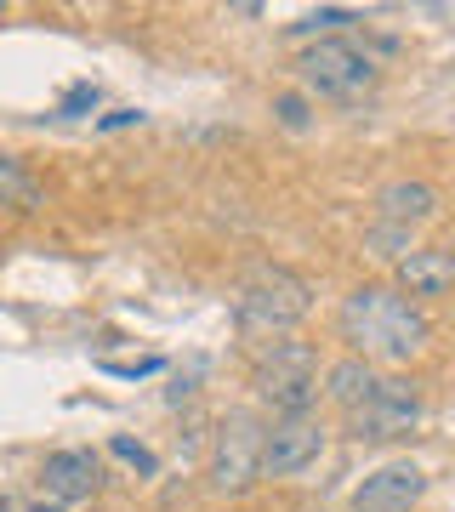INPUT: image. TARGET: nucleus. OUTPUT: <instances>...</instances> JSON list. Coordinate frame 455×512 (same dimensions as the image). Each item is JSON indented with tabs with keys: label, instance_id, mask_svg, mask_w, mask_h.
<instances>
[{
	"label": "nucleus",
	"instance_id": "obj_1",
	"mask_svg": "<svg viewBox=\"0 0 455 512\" xmlns=\"http://www.w3.org/2000/svg\"><path fill=\"white\" fill-rule=\"evenodd\" d=\"M336 330H342V342L353 348V359L364 365H410L421 348H427V313L399 291V285H359V291L342 296V308H336Z\"/></svg>",
	"mask_w": 455,
	"mask_h": 512
},
{
	"label": "nucleus",
	"instance_id": "obj_2",
	"mask_svg": "<svg viewBox=\"0 0 455 512\" xmlns=\"http://www.w3.org/2000/svg\"><path fill=\"white\" fill-rule=\"evenodd\" d=\"M313 308V285L279 262H262L245 274L239 285V302H234V325L245 342H285Z\"/></svg>",
	"mask_w": 455,
	"mask_h": 512
},
{
	"label": "nucleus",
	"instance_id": "obj_3",
	"mask_svg": "<svg viewBox=\"0 0 455 512\" xmlns=\"http://www.w3.org/2000/svg\"><path fill=\"white\" fill-rule=\"evenodd\" d=\"M296 80H302V92L308 97H325V103H359V97L376 92V80H382V69H376V57L364 52L359 40H313L308 52L296 57Z\"/></svg>",
	"mask_w": 455,
	"mask_h": 512
},
{
	"label": "nucleus",
	"instance_id": "obj_4",
	"mask_svg": "<svg viewBox=\"0 0 455 512\" xmlns=\"http://www.w3.org/2000/svg\"><path fill=\"white\" fill-rule=\"evenodd\" d=\"M256 399L273 404V416H313L319 399V348L313 342H268L251 370Z\"/></svg>",
	"mask_w": 455,
	"mask_h": 512
},
{
	"label": "nucleus",
	"instance_id": "obj_5",
	"mask_svg": "<svg viewBox=\"0 0 455 512\" xmlns=\"http://www.w3.org/2000/svg\"><path fill=\"white\" fill-rule=\"evenodd\" d=\"M262 444L268 427L256 421V410H228L211 444V490L217 495H239L262 478Z\"/></svg>",
	"mask_w": 455,
	"mask_h": 512
},
{
	"label": "nucleus",
	"instance_id": "obj_6",
	"mask_svg": "<svg viewBox=\"0 0 455 512\" xmlns=\"http://www.w3.org/2000/svg\"><path fill=\"white\" fill-rule=\"evenodd\" d=\"M330 427L319 416H273L268 444H262V478H296L325 456Z\"/></svg>",
	"mask_w": 455,
	"mask_h": 512
},
{
	"label": "nucleus",
	"instance_id": "obj_7",
	"mask_svg": "<svg viewBox=\"0 0 455 512\" xmlns=\"http://www.w3.org/2000/svg\"><path fill=\"white\" fill-rule=\"evenodd\" d=\"M421 416H427V404H421L416 387L399 382V376H382L376 399L364 404V410H353L347 427H353V439H410L421 427Z\"/></svg>",
	"mask_w": 455,
	"mask_h": 512
},
{
	"label": "nucleus",
	"instance_id": "obj_8",
	"mask_svg": "<svg viewBox=\"0 0 455 512\" xmlns=\"http://www.w3.org/2000/svg\"><path fill=\"white\" fill-rule=\"evenodd\" d=\"M421 495H427V473L416 461H382L353 490V512H410Z\"/></svg>",
	"mask_w": 455,
	"mask_h": 512
},
{
	"label": "nucleus",
	"instance_id": "obj_9",
	"mask_svg": "<svg viewBox=\"0 0 455 512\" xmlns=\"http://www.w3.org/2000/svg\"><path fill=\"white\" fill-rule=\"evenodd\" d=\"M393 285H399L410 302H438V296L455 291V251L450 245H416L410 256L393 262Z\"/></svg>",
	"mask_w": 455,
	"mask_h": 512
},
{
	"label": "nucleus",
	"instance_id": "obj_10",
	"mask_svg": "<svg viewBox=\"0 0 455 512\" xmlns=\"http://www.w3.org/2000/svg\"><path fill=\"white\" fill-rule=\"evenodd\" d=\"M438 188L421 183V177H393V183L376 188V222L382 228H399V234L416 239V228H427V222L438 217Z\"/></svg>",
	"mask_w": 455,
	"mask_h": 512
},
{
	"label": "nucleus",
	"instance_id": "obj_11",
	"mask_svg": "<svg viewBox=\"0 0 455 512\" xmlns=\"http://www.w3.org/2000/svg\"><path fill=\"white\" fill-rule=\"evenodd\" d=\"M40 484H46V495H52V507H69V501L97 495L103 467H97L91 450H57V456H46V467H40Z\"/></svg>",
	"mask_w": 455,
	"mask_h": 512
},
{
	"label": "nucleus",
	"instance_id": "obj_12",
	"mask_svg": "<svg viewBox=\"0 0 455 512\" xmlns=\"http://www.w3.org/2000/svg\"><path fill=\"white\" fill-rule=\"evenodd\" d=\"M376 387H382V370L364 365V359H336V365L325 370V399L336 404L342 416L364 410V404L376 399Z\"/></svg>",
	"mask_w": 455,
	"mask_h": 512
},
{
	"label": "nucleus",
	"instance_id": "obj_13",
	"mask_svg": "<svg viewBox=\"0 0 455 512\" xmlns=\"http://www.w3.org/2000/svg\"><path fill=\"white\" fill-rule=\"evenodd\" d=\"M0 205H6V211H40V205H46L40 177L23 160H12V154H0Z\"/></svg>",
	"mask_w": 455,
	"mask_h": 512
},
{
	"label": "nucleus",
	"instance_id": "obj_14",
	"mask_svg": "<svg viewBox=\"0 0 455 512\" xmlns=\"http://www.w3.org/2000/svg\"><path fill=\"white\" fill-rule=\"evenodd\" d=\"M273 114H279V126H285V131H308V97L279 92V97H273Z\"/></svg>",
	"mask_w": 455,
	"mask_h": 512
},
{
	"label": "nucleus",
	"instance_id": "obj_15",
	"mask_svg": "<svg viewBox=\"0 0 455 512\" xmlns=\"http://www.w3.org/2000/svg\"><path fill=\"white\" fill-rule=\"evenodd\" d=\"M342 23H359V12H308V18L296 23V35H319V40H330V29H342Z\"/></svg>",
	"mask_w": 455,
	"mask_h": 512
},
{
	"label": "nucleus",
	"instance_id": "obj_16",
	"mask_svg": "<svg viewBox=\"0 0 455 512\" xmlns=\"http://www.w3.org/2000/svg\"><path fill=\"white\" fill-rule=\"evenodd\" d=\"M97 370H103V376H126V382H137V376L165 370V359H97Z\"/></svg>",
	"mask_w": 455,
	"mask_h": 512
},
{
	"label": "nucleus",
	"instance_id": "obj_17",
	"mask_svg": "<svg viewBox=\"0 0 455 512\" xmlns=\"http://www.w3.org/2000/svg\"><path fill=\"white\" fill-rule=\"evenodd\" d=\"M109 450H114L120 461H131V467H137L143 478H154V473H160V461H154V450H143V444H131V439H114Z\"/></svg>",
	"mask_w": 455,
	"mask_h": 512
},
{
	"label": "nucleus",
	"instance_id": "obj_18",
	"mask_svg": "<svg viewBox=\"0 0 455 512\" xmlns=\"http://www.w3.org/2000/svg\"><path fill=\"white\" fill-rule=\"evenodd\" d=\"M91 103H97V86H91V80H80V86H74V92L63 97V114H86Z\"/></svg>",
	"mask_w": 455,
	"mask_h": 512
},
{
	"label": "nucleus",
	"instance_id": "obj_19",
	"mask_svg": "<svg viewBox=\"0 0 455 512\" xmlns=\"http://www.w3.org/2000/svg\"><path fill=\"white\" fill-rule=\"evenodd\" d=\"M120 126H143V114H137V109H114V114H103V131H120Z\"/></svg>",
	"mask_w": 455,
	"mask_h": 512
},
{
	"label": "nucleus",
	"instance_id": "obj_20",
	"mask_svg": "<svg viewBox=\"0 0 455 512\" xmlns=\"http://www.w3.org/2000/svg\"><path fill=\"white\" fill-rule=\"evenodd\" d=\"M29 512H57V507H29Z\"/></svg>",
	"mask_w": 455,
	"mask_h": 512
}]
</instances>
